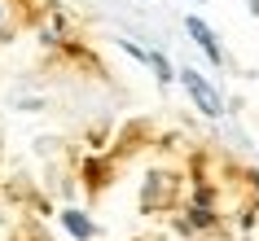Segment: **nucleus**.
<instances>
[{
  "mask_svg": "<svg viewBox=\"0 0 259 241\" xmlns=\"http://www.w3.org/2000/svg\"><path fill=\"white\" fill-rule=\"evenodd\" d=\"M180 83H185V92L193 97V106L202 110L206 119H220V114H224V106H220V92L202 79V75H198V70H180Z\"/></svg>",
  "mask_w": 259,
  "mask_h": 241,
  "instance_id": "f257e3e1",
  "label": "nucleus"
},
{
  "mask_svg": "<svg viewBox=\"0 0 259 241\" xmlns=\"http://www.w3.org/2000/svg\"><path fill=\"white\" fill-rule=\"evenodd\" d=\"M185 31H189V35H193V44H198V49H202V53H206V57H211V62L220 66V57H224V53H220V40H215V31L206 27V22H202L198 14H189V18H185Z\"/></svg>",
  "mask_w": 259,
  "mask_h": 241,
  "instance_id": "f03ea898",
  "label": "nucleus"
},
{
  "mask_svg": "<svg viewBox=\"0 0 259 241\" xmlns=\"http://www.w3.org/2000/svg\"><path fill=\"white\" fill-rule=\"evenodd\" d=\"M62 224H66L70 237H79V241H93V237H97V224H93L83 211H62Z\"/></svg>",
  "mask_w": 259,
  "mask_h": 241,
  "instance_id": "7ed1b4c3",
  "label": "nucleus"
},
{
  "mask_svg": "<svg viewBox=\"0 0 259 241\" xmlns=\"http://www.w3.org/2000/svg\"><path fill=\"white\" fill-rule=\"evenodd\" d=\"M0 14H5V9H0Z\"/></svg>",
  "mask_w": 259,
  "mask_h": 241,
  "instance_id": "20e7f679",
  "label": "nucleus"
}]
</instances>
